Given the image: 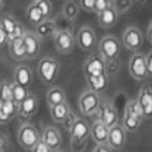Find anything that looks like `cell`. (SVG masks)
<instances>
[{"label":"cell","mask_w":152,"mask_h":152,"mask_svg":"<svg viewBox=\"0 0 152 152\" xmlns=\"http://www.w3.org/2000/svg\"><path fill=\"white\" fill-rule=\"evenodd\" d=\"M59 69H60L59 61L55 60L53 58L45 56V58L40 59L39 63H37L36 75L42 83H44L45 86H51V84L55 83L56 77L59 75Z\"/></svg>","instance_id":"obj_1"},{"label":"cell","mask_w":152,"mask_h":152,"mask_svg":"<svg viewBox=\"0 0 152 152\" xmlns=\"http://www.w3.org/2000/svg\"><path fill=\"white\" fill-rule=\"evenodd\" d=\"M142 121H143V115L136 99L129 100L126 105V110H124L121 127L124 128L126 132H136L139 129V127L142 126Z\"/></svg>","instance_id":"obj_2"},{"label":"cell","mask_w":152,"mask_h":152,"mask_svg":"<svg viewBox=\"0 0 152 152\" xmlns=\"http://www.w3.org/2000/svg\"><path fill=\"white\" fill-rule=\"evenodd\" d=\"M120 53V42L116 36L108 35L99 42V55L104 59L105 64L118 63Z\"/></svg>","instance_id":"obj_3"},{"label":"cell","mask_w":152,"mask_h":152,"mask_svg":"<svg viewBox=\"0 0 152 152\" xmlns=\"http://www.w3.org/2000/svg\"><path fill=\"white\" fill-rule=\"evenodd\" d=\"M68 129L72 145H87V140L89 136V126L83 118H75Z\"/></svg>","instance_id":"obj_4"},{"label":"cell","mask_w":152,"mask_h":152,"mask_svg":"<svg viewBox=\"0 0 152 152\" xmlns=\"http://www.w3.org/2000/svg\"><path fill=\"white\" fill-rule=\"evenodd\" d=\"M40 140V135L36 127L31 123H23L18 131V143L21 148L31 151L37 142Z\"/></svg>","instance_id":"obj_5"},{"label":"cell","mask_w":152,"mask_h":152,"mask_svg":"<svg viewBox=\"0 0 152 152\" xmlns=\"http://www.w3.org/2000/svg\"><path fill=\"white\" fill-rule=\"evenodd\" d=\"M77 104H79V110L84 116H92L99 110L100 96L97 94H95V92L89 91V89H86L79 96Z\"/></svg>","instance_id":"obj_6"},{"label":"cell","mask_w":152,"mask_h":152,"mask_svg":"<svg viewBox=\"0 0 152 152\" xmlns=\"http://www.w3.org/2000/svg\"><path fill=\"white\" fill-rule=\"evenodd\" d=\"M75 44H77V47L86 52H92L97 45L96 34H95L94 28L88 26L80 27L75 37Z\"/></svg>","instance_id":"obj_7"},{"label":"cell","mask_w":152,"mask_h":152,"mask_svg":"<svg viewBox=\"0 0 152 152\" xmlns=\"http://www.w3.org/2000/svg\"><path fill=\"white\" fill-rule=\"evenodd\" d=\"M121 43L129 51L137 52L144 44V35L137 27H127L123 32V37H121Z\"/></svg>","instance_id":"obj_8"},{"label":"cell","mask_w":152,"mask_h":152,"mask_svg":"<svg viewBox=\"0 0 152 152\" xmlns=\"http://www.w3.org/2000/svg\"><path fill=\"white\" fill-rule=\"evenodd\" d=\"M128 71L129 75L137 81L145 80L150 77L147 74V68H145V55L140 52H134L129 58L128 63Z\"/></svg>","instance_id":"obj_9"},{"label":"cell","mask_w":152,"mask_h":152,"mask_svg":"<svg viewBox=\"0 0 152 152\" xmlns=\"http://www.w3.org/2000/svg\"><path fill=\"white\" fill-rule=\"evenodd\" d=\"M84 75L86 77L96 75H108L107 64L99 53H91L87 58V60L84 61Z\"/></svg>","instance_id":"obj_10"},{"label":"cell","mask_w":152,"mask_h":152,"mask_svg":"<svg viewBox=\"0 0 152 152\" xmlns=\"http://www.w3.org/2000/svg\"><path fill=\"white\" fill-rule=\"evenodd\" d=\"M53 43H55V48L59 53L67 55V53L72 52L75 47V36L72 31H58L53 35Z\"/></svg>","instance_id":"obj_11"},{"label":"cell","mask_w":152,"mask_h":152,"mask_svg":"<svg viewBox=\"0 0 152 152\" xmlns=\"http://www.w3.org/2000/svg\"><path fill=\"white\" fill-rule=\"evenodd\" d=\"M127 142V132L121 127V124L111 127L108 129V137H107V145L111 148V151H120L124 148Z\"/></svg>","instance_id":"obj_12"},{"label":"cell","mask_w":152,"mask_h":152,"mask_svg":"<svg viewBox=\"0 0 152 152\" xmlns=\"http://www.w3.org/2000/svg\"><path fill=\"white\" fill-rule=\"evenodd\" d=\"M97 116L99 119L97 120L102 121L107 128H111V127L119 124V113L116 111V108L113 107L110 103H103V104L99 105V110H97Z\"/></svg>","instance_id":"obj_13"},{"label":"cell","mask_w":152,"mask_h":152,"mask_svg":"<svg viewBox=\"0 0 152 152\" xmlns=\"http://www.w3.org/2000/svg\"><path fill=\"white\" fill-rule=\"evenodd\" d=\"M23 43H24V50H26V59H32L37 58L42 51V40L31 31H26L23 36Z\"/></svg>","instance_id":"obj_14"},{"label":"cell","mask_w":152,"mask_h":152,"mask_svg":"<svg viewBox=\"0 0 152 152\" xmlns=\"http://www.w3.org/2000/svg\"><path fill=\"white\" fill-rule=\"evenodd\" d=\"M39 107V99L35 95L29 94L20 104L18 105V115L23 121H27L36 113Z\"/></svg>","instance_id":"obj_15"},{"label":"cell","mask_w":152,"mask_h":152,"mask_svg":"<svg viewBox=\"0 0 152 152\" xmlns=\"http://www.w3.org/2000/svg\"><path fill=\"white\" fill-rule=\"evenodd\" d=\"M136 102L140 107V111H142L143 119H150L152 113V89L148 84L140 88Z\"/></svg>","instance_id":"obj_16"},{"label":"cell","mask_w":152,"mask_h":152,"mask_svg":"<svg viewBox=\"0 0 152 152\" xmlns=\"http://www.w3.org/2000/svg\"><path fill=\"white\" fill-rule=\"evenodd\" d=\"M45 144L48 145L52 152L59 151L61 147V143H63V139H61V134L56 127L53 126H47L43 131V136L40 137Z\"/></svg>","instance_id":"obj_17"},{"label":"cell","mask_w":152,"mask_h":152,"mask_svg":"<svg viewBox=\"0 0 152 152\" xmlns=\"http://www.w3.org/2000/svg\"><path fill=\"white\" fill-rule=\"evenodd\" d=\"M32 81H34V74H32L31 68L28 66L20 64V66L16 67L15 71H13L12 83L18 84V86L23 87V88L29 89V87L32 86Z\"/></svg>","instance_id":"obj_18"},{"label":"cell","mask_w":152,"mask_h":152,"mask_svg":"<svg viewBox=\"0 0 152 152\" xmlns=\"http://www.w3.org/2000/svg\"><path fill=\"white\" fill-rule=\"evenodd\" d=\"M108 129L102 121L95 120L94 124L89 127V135H91L92 140L96 143V145L107 144V137H108Z\"/></svg>","instance_id":"obj_19"},{"label":"cell","mask_w":152,"mask_h":152,"mask_svg":"<svg viewBox=\"0 0 152 152\" xmlns=\"http://www.w3.org/2000/svg\"><path fill=\"white\" fill-rule=\"evenodd\" d=\"M88 89L95 94L100 95L108 88V75H96V76H87L86 77Z\"/></svg>","instance_id":"obj_20"},{"label":"cell","mask_w":152,"mask_h":152,"mask_svg":"<svg viewBox=\"0 0 152 152\" xmlns=\"http://www.w3.org/2000/svg\"><path fill=\"white\" fill-rule=\"evenodd\" d=\"M118 20H119V15L112 7L97 13V23L103 28H112V27H115L118 24Z\"/></svg>","instance_id":"obj_21"},{"label":"cell","mask_w":152,"mask_h":152,"mask_svg":"<svg viewBox=\"0 0 152 152\" xmlns=\"http://www.w3.org/2000/svg\"><path fill=\"white\" fill-rule=\"evenodd\" d=\"M56 32H58V27H56L55 21L51 20V19H45V20H43L42 23L35 27L34 34L39 39H47V37L53 36Z\"/></svg>","instance_id":"obj_22"},{"label":"cell","mask_w":152,"mask_h":152,"mask_svg":"<svg viewBox=\"0 0 152 152\" xmlns=\"http://www.w3.org/2000/svg\"><path fill=\"white\" fill-rule=\"evenodd\" d=\"M8 51H10V56L13 60H16V61L26 60V50H24L23 37L10 40L8 42Z\"/></svg>","instance_id":"obj_23"},{"label":"cell","mask_w":152,"mask_h":152,"mask_svg":"<svg viewBox=\"0 0 152 152\" xmlns=\"http://www.w3.org/2000/svg\"><path fill=\"white\" fill-rule=\"evenodd\" d=\"M69 113H71V110H69V105L67 104V102L50 108V115L55 123H64Z\"/></svg>","instance_id":"obj_24"},{"label":"cell","mask_w":152,"mask_h":152,"mask_svg":"<svg viewBox=\"0 0 152 152\" xmlns=\"http://www.w3.org/2000/svg\"><path fill=\"white\" fill-rule=\"evenodd\" d=\"M45 97H47V104L50 108L61 104V103H66V92L59 87H51Z\"/></svg>","instance_id":"obj_25"},{"label":"cell","mask_w":152,"mask_h":152,"mask_svg":"<svg viewBox=\"0 0 152 152\" xmlns=\"http://www.w3.org/2000/svg\"><path fill=\"white\" fill-rule=\"evenodd\" d=\"M26 19H27V21H28L31 26H35V27H36L37 24L42 23L43 20H45V19L43 18L42 12H40L39 7L36 5V3H35V1H32L31 4L27 7V10H26Z\"/></svg>","instance_id":"obj_26"},{"label":"cell","mask_w":152,"mask_h":152,"mask_svg":"<svg viewBox=\"0 0 152 152\" xmlns=\"http://www.w3.org/2000/svg\"><path fill=\"white\" fill-rule=\"evenodd\" d=\"M79 10L80 8H79L76 1H67V3H64L63 8H61V15L66 19H68V20L74 21L79 15Z\"/></svg>","instance_id":"obj_27"},{"label":"cell","mask_w":152,"mask_h":152,"mask_svg":"<svg viewBox=\"0 0 152 152\" xmlns=\"http://www.w3.org/2000/svg\"><path fill=\"white\" fill-rule=\"evenodd\" d=\"M19 21H16V19L11 15H3L0 16V27L3 28V31L7 34V36H10L12 34V31L15 29V27L18 26Z\"/></svg>","instance_id":"obj_28"},{"label":"cell","mask_w":152,"mask_h":152,"mask_svg":"<svg viewBox=\"0 0 152 152\" xmlns=\"http://www.w3.org/2000/svg\"><path fill=\"white\" fill-rule=\"evenodd\" d=\"M28 95H29V89L23 88V87L18 86V84H15V83L12 84V102L15 103L16 105L20 104Z\"/></svg>","instance_id":"obj_29"},{"label":"cell","mask_w":152,"mask_h":152,"mask_svg":"<svg viewBox=\"0 0 152 152\" xmlns=\"http://www.w3.org/2000/svg\"><path fill=\"white\" fill-rule=\"evenodd\" d=\"M12 81L4 80L0 83V103L12 102Z\"/></svg>","instance_id":"obj_30"},{"label":"cell","mask_w":152,"mask_h":152,"mask_svg":"<svg viewBox=\"0 0 152 152\" xmlns=\"http://www.w3.org/2000/svg\"><path fill=\"white\" fill-rule=\"evenodd\" d=\"M132 5H134V3L131 0H116V1H112V8L116 11L118 15L128 12Z\"/></svg>","instance_id":"obj_31"},{"label":"cell","mask_w":152,"mask_h":152,"mask_svg":"<svg viewBox=\"0 0 152 152\" xmlns=\"http://www.w3.org/2000/svg\"><path fill=\"white\" fill-rule=\"evenodd\" d=\"M36 5L39 7L40 12H42L43 18L44 19H48L52 13V4H51L50 0H36Z\"/></svg>","instance_id":"obj_32"},{"label":"cell","mask_w":152,"mask_h":152,"mask_svg":"<svg viewBox=\"0 0 152 152\" xmlns=\"http://www.w3.org/2000/svg\"><path fill=\"white\" fill-rule=\"evenodd\" d=\"M55 24L58 27V31H71L72 28V21L66 19L63 15H59L58 19H55Z\"/></svg>","instance_id":"obj_33"},{"label":"cell","mask_w":152,"mask_h":152,"mask_svg":"<svg viewBox=\"0 0 152 152\" xmlns=\"http://www.w3.org/2000/svg\"><path fill=\"white\" fill-rule=\"evenodd\" d=\"M112 7V1H105V0H96L95 1V7H94V12L99 13L102 11L107 10V8Z\"/></svg>","instance_id":"obj_34"},{"label":"cell","mask_w":152,"mask_h":152,"mask_svg":"<svg viewBox=\"0 0 152 152\" xmlns=\"http://www.w3.org/2000/svg\"><path fill=\"white\" fill-rule=\"evenodd\" d=\"M24 27L21 26L20 23H18V26L15 27V29L12 31V34L8 36V42L10 40H13V39H20V37H23L24 36Z\"/></svg>","instance_id":"obj_35"},{"label":"cell","mask_w":152,"mask_h":152,"mask_svg":"<svg viewBox=\"0 0 152 152\" xmlns=\"http://www.w3.org/2000/svg\"><path fill=\"white\" fill-rule=\"evenodd\" d=\"M79 8H81L83 11L87 12H94V7H95V0H81L77 3Z\"/></svg>","instance_id":"obj_36"},{"label":"cell","mask_w":152,"mask_h":152,"mask_svg":"<svg viewBox=\"0 0 152 152\" xmlns=\"http://www.w3.org/2000/svg\"><path fill=\"white\" fill-rule=\"evenodd\" d=\"M31 152H52V151H51L50 148H48V145L40 139L39 142L35 144V147L31 150Z\"/></svg>","instance_id":"obj_37"},{"label":"cell","mask_w":152,"mask_h":152,"mask_svg":"<svg viewBox=\"0 0 152 152\" xmlns=\"http://www.w3.org/2000/svg\"><path fill=\"white\" fill-rule=\"evenodd\" d=\"M8 147H10V142H8V137L5 135L0 134V151L1 152H7Z\"/></svg>","instance_id":"obj_38"},{"label":"cell","mask_w":152,"mask_h":152,"mask_svg":"<svg viewBox=\"0 0 152 152\" xmlns=\"http://www.w3.org/2000/svg\"><path fill=\"white\" fill-rule=\"evenodd\" d=\"M145 68H147L148 76L152 75V52H148L145 55Z\"/></svg>","instance_id":"obj_39"},{"label":"cell","mask_w":152,"mask_h":152,"mask_svg":"<svg viewBox=\"0 0 152 152\" xmlns=\"http://www.w3.org/2000/svg\"><path fill=\"white\" fill-rule=\"evenodd\" d=\"M12 121V119H10L7 115L4 113V111H3V108H1V103H0V124H8V123H11Z\"/></svg>","instance_id":"obj_40"},{"label":"cell","mask_w":152,"mask_h":152,"mask_svg":"<svg viewBox=\"0 0 152 152\" xmlns=\"http://www.w3.org/2000/svg\"><path fill=\"white\" fill-rule=\"evenodd\" d=\"M7 43H8V36H7V34L3 31L1 27H0V48L4 44H7Z\"/></svg>","instance_id":"obj_41"},{"label":"cell","mask_w":152,"mask_h":152,"mask_svg":"<svg viewBox=\"0 0 152 152\" xmlns=\"http://www.w3.org/2000/svg\"><path fill=\"white\" fill-rule=\"evenodd\" d=\"M92 152H111V148L107 144H102V145H96L92 150Z\"/></svg>","instance_id":"obj_42"},{"label":"cell","mask_w":152,"mask_h":152,"mask_svg":"<svg viewBox=\"0 0 152 152\" xmlns=\"http://www.w3.org/2000/svg\"><path fill=\"white\" fill-rule=\"evenodd\" d=\"M151 27H152V23L148 24V28H147V35H148V42H152V36H151Z\"/></svg>","instance_id":"obj_43"},{"label":"cell","mask_w":152,"mask_h":152,"mask_svg":"<svg viewBox=\"0 0 152 152\" xmlns=\"http://www.w3.org/2000/svg\"><path fill=\"white\" fill-rule=\"evenodd\" d=\"M3 7H4V1H1V0H0V11H1Z\"/></svg>","instance_id":"obj_44"},{"label":"cell","mask_w":152,"mask_h":152,"mask_svg":"<svg viewBox=\"0 0 152 152\" xmlns=\"http://www.w3.org/2000/svg\"><path fill=\"white\" fill-rule=\"evenodd\" d=\"M55 152H67V151H63V150H59V151H55Z\"/></svg>","instance_id":"obj_45"},{"label":"cell","mask_w":152,"mask_h":152,"mask_svg":"<svg viewBox=\"0 0 152 152\" xmlns=\"http://www.w3.org/2000/svg\"><path fill=\"white\" fill-rule=\"evenodd\" d=\"M0 152H1V151H0Z\"/></svg>","instance_id":"obj_46"}]
</instances>
